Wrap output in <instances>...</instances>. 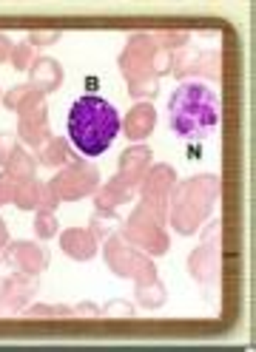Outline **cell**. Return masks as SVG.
<instances>
[{
    "label": "cell",
    "mask_w": 256,
    "mask_h": 352,
    "mask_svg": "<svg viewBox=\"0 0 256 352\" xmlns=\"http://www.w3.org/2000/svg\"><path fill=\"white\" fill-rule=\"evenodd\" d=\"M220 52H200V49H180L174 52V65H171V74L177 80L182 77H205L211 82L220 80Z\"/></svg>",
    "instance_id": "cell-10"
},
{
    "label": "cell",
    "mask_w": 256,
    "mask_h": 352,
    "mask_svg": "<svg viewBox=\"0 0 256 352\" xmlns=\"http://www.w3.org/2000/svg\"><path fill=\"white\" fill-rule=\"evenodd\" d=\"M29 85L40 94H54L63 85V69L54 57H34L32 69H29Z\"/></svg>",
    "instance_id": "cell-18"
},
{
    "label": "cell",
    "mask_w": 256,
    "mask_h": 352,
    "mask_svg": "<svg viewBox=\"0 0 256 352\" xmlns=\"http://www.w3.org/2000/svg\"><path fill=\"white\" fill-rule=\"evenodd\" d=\"M220 236H222V222L213 219L208 225V230H202V245H220Z\"/></svg>",
    "instance_id": "cell-34"
},
{
    "label": "cell",
    "mask_w": 256,
    "mask_h": 352,
    "mask_svg": "<svg viewBox=\"0 0 256 352\" xmlns=\"http://www.w3.org/2000/svg\"><path fill=\"white\" fill-rule=\"evenodd\" d=\"M220 245H200L194 253L188 256V273L194 281H200L202 287H213L220 281Z\"/></svg>",
    "instance_id": "cell-15"
},
{
    "label": "cell",
    "mask_w": 256,
    "mask_h": 352,
    "mask_svg": "<svg viewBox=\"0 0 256 352\" xmlns=\"http://www.w3.org/2000/svg\"><path fill=\"white\" fill-rule=\"evenodd\" d=\"M60 37H63L60 29H49V32L34 29V32H29V46H52V43H57Z\"/></svg>",
    "instance_id": "cell-33"
},
{
    "label": "cell",
    "mask_w": 256,
    "mask_h": 352,
    "mask_svg": "<svg viewBox=\"0 0 256 352\" xmlns=\"http://www.w3.org/2000/svg\"><path fill=\"white\" fill-rule=\"evenodd\" d=\"M168 125L180 140H205L220 125V100L205 82H182L168 100Z\"/></svg>",
    "instance_id": "cell-2"
},
{
    "label": "cell",
    "mask_w": 256,
    "mask_h": 352,
    "mask_svg": "<svg viewBox=\"0 0 256 352\" xmlns=\"http://www.w3.org/2000/svg\"><path fill=\"white\" fill-rule=\"evenodd\" d=\"M3 170H6L9 176H14L17 182H23V179H32V176H34V170H37V160L32 157V153H26L23 145H20V151L9 160V165H6Z\"/></svg>",
    "instance_id": "cell-22"
},
{
    "label": "cell",
    "mask_w": 256,
    "mask_h": 352,
    "mask_svg": "<svg viewBox=\"0 0 256 352\" xmlns=\"http://www.w3.org/2000/svg\"><path fill=\"white\" fill-rule=\"evenodd\" d=\"M220 190H222L220 176H213V173H197V176H188V179L177 182L168 196L171 228L180 236H194L205 225L211 210L217 208Z\"/></svg>",
    "instance_id": "cell-3"
},
{
    "label": "cell",
    "mask_w": 256,
    "mask_h": 352,
    "mask_svg": "<svg viewBox=\"0 0 256 352\" xmlns=\"http://www.w3.org/2000/svg\"><path fill=\"white\" fill-rule=\"evenodd\" d=\"M34 91V88L26 82V85H14V88H9V91L3 94V105L9 108V111H17V108L20 105H23L26 102V97Z\"/></svg>",
    "instance_id": "cell-29"
},
{
    "label": "cell",
    "mask_w": 256,
    "mask_h": 352,
    "mask_svg": "<svg viewBox=\"0 0 256 352\" xmlns=\"http://www.w3.org/2000/svg\"><path fill=\"white\" fill-rule=\"evenodd\" d=\"M154 54H157L154 32H131L125 49L117 57L120 72L128 82V94L137 102L151 100L160 91V77L154 74Z\"/></svg>",
    "instance_id": "cell-4"
},
{
    "label": "cell",
    "mask_w": 256,
    "mask_h": 352,
    "mask_svg": "<svg viewBox=\"0 0 256 352\" xmlns=\"http://www.w3.org/2000/svg\"><path fill=\"white\" fill-rule=\"evenodd\" d=\"M60 250L74 261H92L100 250V239L89 228H69L60 233Z\"/></svg>",
    "instance_id": "cell-17"
},
{
    "label": "cell",
    "mask_w": 256,
    "mask_h": 352,
    "mask_svg": "<svg viewBox=\"0 0 256 352\" xmlns=\"http://www.w3.org/2000/svg\"><path fill=\"white\" fill-rule=\"evenodd\" d=\"M17 137L23 140L29 148L40 151L52 140V122H49V105L46 94L32 91L26 102L17 108Z\"/></svg>",
    "instance_id": "cell-8"
},
{
    "label": "cell",
    "mask_w": 256,
    "mask_h": 352,
    "mask_svg": "<svg viewBox=\"0 0 256 352\" xmlns=\"http://www.w3.org/2000/svg\"><path fill=\"white\" fill-rule=\"evenodd\" d=\"M137 304L142 307V310H157V307H162L165 304V298H168V293H165V284L157 278V281H151V284H137Z\"/></svg>",
    "instance_id": "cell-21"
},
{
    "label": "cell",
    "mask_w": 256,
    "mask_h": 352,
    "mask_svg": "<svg viewBox=\"0 0 256 352\" xmlns=\"http://www.w3.org/2000/svg\"><path fill=\"white\" fill-rule=\"evenodd\" d=\"M14 190H17V179L3 170V173H0V208L14 202Z\"/></svg>",
    "instance_id": "cell-30"
},
{
    "label": "cell",
    "mask_w": 256,
    "mask_h": 352,
    "mask_svg": "<svg viewBox=\"0 0 256 352\" xmlns=\"http://www.w3.org/2000/svg\"><path fill=\"white\" fill-rule=\"evenodd\" d=\"M57 230H60L57 216L52 210H37V216H34V236L49 241L52 236H57Z\"/></svg>",
    "instance_id": "cell-26"
},
{
    "label": "cell",
    "mask_w": 256,
    "mask_h": 352,
    "mask_svg": "<svg viewBox=\"0 0 256 352\" xmlns=\"http://www.w3.org/2000/svg\"><path fill=\"white\" fill-rule=\"evenodd\" d=\"M154 40H157V46H160V49L180 52V49L188 46L191 32H188V29H160V32H154Z\"/></svg>",
    "instance_id": "cell-25"
},
{
    "label": "cell",
    "mask_w": 256,
    "mask_h": 352,
    "mask_svg": "<svg viewBox=\"0 0 256 352\" xmlns=\"http://www.w3.org/2000/svg\"><path fill=\"white\" fill-rule=\"evenodd\" d=\"M49 188L60 202H80L85 196H94V190L100 188V168L89 160H74L52 176Z\"/></svg>",
    "instance_id": "cell-7"
},
{
    "label": "cell",
    "mask_w": 256,
    "mask_h": 352,
    "mask_svg": "<svg viewBox=\"0 0 256 352\" xmlns=\"http://www.w3.org/2000/svg\"><path fill=\"white\" fill-rule=\"evenodd\" d=\"M66 128H69L72 145L83 153V157L92 160V157H100V153H105L111 148V142L122 131V120L109 100H103L97 94H83L72 105Z\"/></svg>",
    "instance_id": "cell-1"
},
{
    "label": "cell",
    "mask_w": 256,
    "mask_h": 352,
    "mask_svg": "<svg viewBox=\"0 0 256 352\" xmlns=\"http://www.w3.org/2000/svg\"><path fill=\"white\" fill-rule=\"evenodd\" d=\"M137 310L131 301H122V298H114L105 307H100V316H109V318H131Z\"/></svg>",
    "instance_id": "cell-28"
},
{
    "label": "cell",
    "mask_w": 256,
    "mask_h": 352,
    "mask_svg": "<svg viewBox=\"0 0 256 352\" xmlns=\"http://www.w3.org/2000/svg\"><path fill=\"white\" fill-rule=\"evenodd\" d=\"M20 151V142L17 137H9V134H0V168H6L9 160Z\"/></svg>",
    "instance_id": "cell-31"
},
{
    "label": "cell",
    "mask_w": 256,
    "mask_h": 352,
    "mask_svg": "<svg viewBox=\"0 0 256 352\" xmlns=\"http://www.w3.org/2000/svg\"><path fill=\"white\" fill-rule=\"evenodd\" d=\"M154 125H157V108L148 100H140L131 111L122 117V134L131 140V145H140L154 134Z\"/></svg>",
    "instance_id": "cell-16"
},
{
    "label": "cell",
    "mask_w": 256,
    "mask_h": 352,
    "mask_svg": "<svg viewBox=\"0 0 256 352\" xmlns=\"http://www.w3.org/2000/svg\"><path fill=\"white\" fill-rule=\"evenodd\" d=\"M37 293V276L12 273L0 278V316H17Z\"/></svg>",
    "instance_id": "cell-12"
},
{
    "label": "cell",
    "mask_w": 256,
    "mask_h": 352,
    "mask_svg": "<svg viewBox=\"0 0 256 352\" xmlns=\"http://www.w3.org/2000/svg\"><path fill=\"white\" fill-rule=\"evenodd\" d=\"M174 185H177V170L174 168L165 165V162L151 165L145 170L142 182H140V202L151 205L154 210L168 216V196H171V190H174Z\"/></svg>",
    "instance_id": "cell-9"
},
{
    "label": "cell",
    "mask_w": 256,
    "mask_h": 352,
    "mask_svg": "<svg viewBox=\"0 0 256 352\" xmlns=\"http://www.w3.org/2000/svg\"><path fill=\"white\" fill-rule=\"evenodd\" d=\"M17 210H57L60 199L54 196V190L49 188V182H40L37 176L32 179H23L17 182V190H14V202H12Z\"/></svg>",
    "instance_id": "cell-14"
},
{
    "label": "cell",
    "mask_w": 256,
    "mask_h": 352,
    "mask_svg": "<svg viewBox=\"0 0 256 352\" xmlns=\"http://www.w3.org/2000/svg\"><path fill=\"white\" fill-rule=\"evenodd\" d=\"M131 196H134V190H128L117 176L114 179H109L105 185H100L97 190H94V208L97 210H117V208H122L125 202H131Z\"/></svg>",
    "instance_id": "cell-19"
},
{
    "label": "cell",
    "mask_w": 256,
    "mask_h": 352,
    "mask_svg": "<svg viewBox=\"0 0 256 352\" xmlns=\"http://www.w3.org/2000/svg\"><path fill=\"white\" fill-rule=\"evenodd\" d=\"M12 46H14V43L9 40V34H3V32H0V63H9Z\"/></svg>",
    "instance_id": "cell-36"
},
{
    "label": "cell",
    "mask_w": 256,
    "mask_h": 352,
    "mask_svg": "<svg viewBox=\"0 0 256 352\" xmlns=\"http://www.w3.org/2000/svg\"><path fill=\"white\" fill-rule=\"evenodd\" d=\"M117 210H94L92 219H89V230L97 236V239H109L111 233H117Z\"/></svg>",
    "instance_id": "cell-24"
},
{
    "label": "cell",
    "mask_w": 256,
    "mask_h": 352,
    "mask_svg": "<svg viewBox=\"0 0 256 352\" xmlns=\"http://www.w3.org/2000/svg\"><path fill=\"white\" fill-rule=\"evenodd\" d=\"M23 318H72L74 316V307L69 304H32L23 307Z\"/></svg>",
    "instance_id": "cell-23"
},
{
    "label": "cell",
    "mask_w": 256,
    "mask_h": 352,
    "mask_svg": "<svg viewBox=\"0 0 256 352\" xmlns=\"http://www.w3.org/2000/svg\"><path fill=\"white\" fill-rule=\"evenodd\" d=\"M168 216L154 210L151 205L140 202L131 213H128V219L120 225V239L128 241L131 248L142 250L145 256H165L168 248H171V239H168Z\"/></svg>",
    "instance_id": "cell-5"
},
{
    "label": "cell",
    "mask_w": 256,
    "mask_h": 352,
    "mask_svg": "<svg viewBox=\"0 0 256 352\" xmlns=\"http://www.w3.org/2000/svg\"><path fill=\"white\" fill-rule=\"evenodd\" d=\"M171 65H174V52L157 46V54H154V74H157V77L171 74Z\"/></svg>",
    "instance_id": "cell-32"
},
{
    "label": "cell",
    "mask_w": 256,
    "mask_h": 352,
    "mask_svg": "<svg viewBox=\"0 0 256 352\" xmlns=\"http://www.w3.org/2000/svg\"><path fill=\"white\" fill-rule=\"evenodd\" d=\"M3 261L9 264V267L14 273H26V276H40L43 270L49 267V250L37 245V241H9V245L3 248Z\"/></svg>",
    "instance_id": "cell-11"
},
{
    "label": "cell",
    "mask_w": 256,
    "mask_h": 352,
    "mask_svg": "<svg viewBox=\"0 0 256 352\" xmlns=\"http://www.w3.org/2000/svg\"><path fill=\"white\" fill-rule=\"evenodd\" d=\"M154 165V157H151V148L145 142L140 145H128L122 153H120V165H117V179L128 188V190H137L145 170Z\"/></svg>",
    "instance_id": "cell-13"
},
{
    "label": "cell",
    "mask_w": 256,
    "mask_h": 352,
    "mask_svg": "<svg viewBox=\"0 0 256 352\" xmlns=\"http://www.w3.org/2000/svg\"><path fill=\"white\" fill-rule=\"evenodd\" d=\"M74 162L72 160V145L66 137H52L46 145H43L37 151V165H46V168H63V165H69Z\"/></svg>",
    "instance_id": "cell-20"
},
{
    "label": "cell",
    "mask_w": 256,
    "mask_h": 352,
    "mask_svg": "<svg viewBox=\"0 0 256 352\" xmlns=\"http://www.w3.org/2000/svg\"><path fill=\"white\" fill-rule=\"evenodd\" d=\"M103 253H105V264L117 278H131L134 284H151L157 281V267L151 256H145L142 250L131 248L128 241L120 239V233H111L109 239H103Z\"/></svg>",
    "instance_id": "cell-6"
},
{
    "label": "cell",
    "mask_w": 256,
    "mask_h": 352,
    "mask_svg": "<svg viewBox=\"0 0 256 352\" xmlns=\"http://www.w3.org/2000/svg\"><path fill=\"white\" fill-rule=\"evenodd\" d=\"M74 316H83V318H97L100 316V307L94 301H80L74 307Z\"/></svg>",
    "instance_id": "cell-35"
},
{
    "label": "cell",
    "mask_w": 256,
    "mask_h": 352,
    "mask_svg": "<svg viewBox=\"0 0 256 352\" xmlns=\"http://www.w3.org/2000/svg\"><path fill=\"white\" fill-rule=\"evenodd\" d=\"M9 63L14 72H29L32 63H34V54H32V46L29 43H14L12 46V54H9Z\"/></svg>",
    "instance_id": "cell-27"
},
{
    "label": "cell",
    "mask_w": 256,
    "mask_h": 352,
    "mask_svg": "<svg viewBox=\"0 0 256 352\" xmlns=\"http://www.w3.org/2000/svg\"><path fill=\"white\" fill-rule=\"evenodd\" d=\"M6 245H9V228L3 222V216H0V250H3Z\"/></svg>",
    "instance_id": "cell-37"
}]
</instances>
